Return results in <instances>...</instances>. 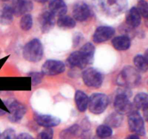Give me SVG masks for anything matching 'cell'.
<instances>
[{"label": "cell", "mask_w": 148, "mask_h": 139, "mask_svg": "<svg viewBox=\"0 0 148 139\" xmlns=\"http://www.w3.org/2000/svg\"><path fill=\"white\" fill-rule=\"evenodd\" d=\"M95 10L107 17H117L125 12L128 0H92Z\"/></svg>", "instance_id": "6da1fadb"}, {"label": "cell", "mask_w": 148, "mask_h": 139, "mask_svg": "<svg viewBox=\"0 0 148 139\" xmlns=\"http://www.w3.org/2000/svg\"><path fill=\"white\" fill-rule=\"evenodd\" d=\"M132 96V93L130 88L120 86L117 89L114 100V107L116 112L123 115L134 111V106L130 99Z\"/></svg>", "instance_id": "7a4b0ae2"}, {"label": "cell", "mask_w": 148, "mask_h": 139, "mask_svg": "<svg viewBox=\"0 0 148 139\" xmlns=\"http://www.w3.org/2000/svg\"><path fill=\"white\" fill-rule=\"evenodd\" d=\"M141 75L140 72L132 66H126L122 69L118 75L116 83L121 87H127L129 88H135L140 84Z\"/></svg>", "instance_id": "3957f363"}, {"label": "cell", "mask_w": 148, "mask_h": 139, "mask_svg": "<svg viewBox=\"0 0 148 139\" xmlns=\"http://www.w3.org/2000/svg\"><path fill=\"white\" fill-rule=\"evenodd\" d=\"M23 57L30 62H38L43 56V46L40 41L33 39L27 42L23 49Z\"/></svg>", "instance_id": "277c9868"}, {"label": "cell", "mask_w": 148, "mask_h": 139, "mask_svg": "<svg viewBox=\"0 0 148 139\" xmlns=\"http://www.w3.org/2000/svg\"><path fill=\"white\" fill-rule=\"evenodd\" d=\"M8 109V119L11 122H18L23 118L27 112V108L24 104L17 101L16 98H8L4 101Z\"/></svg>", "instance_id": "5b68a950"}, {"label": "cell", "mask_w": 148, "mask_h": 139, "mask_svg": "<svg viewBox=\"0 0 148 139\" xmlns=\"http://www.w3.org/2000/svg\"><path fill=\"white\" fill-rule=\"evenodd\" d=\"M109 104L108 96L102 93H95L89 98L88 107L90 111L94 114H102L105 111Z\"/></svg>", "instance_id": "8992f818"}, {"label": "cell", "mask_w": 148, "mask_h": 139, "mask_svg": "<svg viewBox=\"0 0 148 139\" xmlns=\"http://www.w3.org/2000/svg\"><path fill=\"white\" fill-rule=\"evenodd\" d=\"M82 78L84 83L90 88H99L103 82V74L94 67L85 69L82 73Z\"/></svg>", "instance_id": "52a82bcc"}, {"label": "cell", "mask_w": 148, "mask_h": 139, "mask_svg": "<svg viewBox=\"0 0 148 139\" xmlns=\"http://www.w3.org/2000/svg\"><path fill=\"white\" fill-rule=\"evenodd\" d=\"M128 125L130 130L134 134L141 136H145L146 130L145 120L137 110H134L129 114Z\"/></svg>", "instance_id": "ba28073f"}, {"label": "cell", "mask_w": 148, "mask_h": 139, "mask_svg": "<svg viewBox=\"0 0 148 139\" xmlns=\"http://www.w3.org/2000/svg\"><path fill=\"white\" fill-rule=\"evenodd\" d=\"M65 71V65L63 62L56 59H48L41 67L43 75L54 76L63 73Z\"/></svg>", "instance_id": "9c48e42d"}, {"label": "cell", "mask_w": 148, "mask_h": 139, "mask_svg": "<svg viewBox=\"0 0 148 139\" xmlns=\"http://www.w3.org/2000/svg\"><path fill=\"white\" fill-rule=\"evenodd\" d=\"M92 11L89 6L83 1L76 3L72 8V15L75 20L84 22L90 17Z\"/></svg>", "instance_id": "30bf717a"}, {"label": "cell", "mask_w": 148, "mask_h": 139, "mask_svg": "<svg viewBox=\"0 0 148 139\" xmlns=\"http://www.w3.org/2000/svg\"><path fill=\"white\" fill-rule=\"evenodd\" d=\"M66 66L71 69L78 68V69H85L88 65H89L88 61L85 59L80 51L73 52L69 54L66 61Z\"/></svg>", "instance_id": "8fae6325"}, {"label": "cell", "mask_w": 148, "mask_h": 139, "mask_svg": "<svg viewBox=\"0 0 148 139\" xmlns=\"http://www.w3.org/2000/svg\"><path fill=\"white\" fill-rule=\"evenodd\" d=\"M115 34V29L111 26H99L95 29L92 36V41L96 43H101L110 40Z\"/></svg>", "instance_id": "7c38bea8"}, {"label": "cell", "mask_w": 148, "mask_h": 139, "mask_svg": "<svg viewBox=\"0 0 148 139\" xmlns=\"http://www.w3.org/2000/svg\"><path fill=\"white\" fill-rule=\"evenodd\" d=\"M34 120L38 125L44 127H52L59 125L61 122L59 117L51 114L34 113Z\"/></svg>", "instance_id": "4fadbf2b"}, {"label": "cell", "mask_w": 148, "mask_h": 139, "mask_svg": "<svg viewBox=\"0 0 148 139\" xmlns=\"http://www.w3.org/2000/svg\"><path fill=\"white\" fill-rule=\"evenodd\" d=\"M40 30L43 33L50 32L56 24L55 16L49 11L43 12L38 18Z\"/></svg>", "instance_id": "5bb4252c"}, {"label": "cell", "mask_w": 148, "mask_h": 139, "mask_svg": "<svg viewBox=\"0 0 148 139\" xmlns=\"http://www.w3.org/2000/svg\"><path fill=\"white\" fill-rule=\"evenodd\" d=\"M12 8L14 15H24L32 11L33 4L31 0H12Z\"/></svg>", "instance_id": "9a60e30c"}, {"label": "cell", "mask_w": 148, "mask_h": 139, "mask_svg": "<svg viewBox=\"0 0 148 139\" xmlns=\"http://www.w3.org/2000/svg\"><path fill=\"white\" fill-rule=\"evenodd\" d=\"M49 12L54 16L64 15L67 12V7L63 0H51L49 4Z\"/></svg>", "instance_id": "2e32d148"}, {"label": "cell", "mask_w": 148, "mask_h": 139, "mask_svg": "<svg viewBox=\"0 0 148 139\" xmlns=\"http://www.w3.org/2000/svg\"><path fill=\"white\" fill-rule=\"evenodd\" d=\"M142 17L136 7H132L126 15V23L130 28H136L141 24Z\"/></svg>", "instance_id": "e0dca14e"}, {"label": "cell", "mask_w": 148, "mask_h": 139, "mask_svg": "<svg viewBox=\"0 0 148 139\" xmlns=\"http://www.w3.org/2000/svg\"><path fill=\"white\" fill-rule=\"evenodd\" d=\"M112 46L117 51H126L131 46V39L127 35H122L112 39Z\"/></svg>", "instance_id": "ac0fdd59"}, {"label": "cell", "mask_w": 148, "mask_h": 139, "mask_svg": "<svg viewBox=\"0 0 148 139\" xmlns=\"http://www.w3.org/2000/svg\"><path fill=\"white\" fill-rule=\"evenodd\" d=\"M75 101L78 111L80 112H85L88 107L89 97L84 91L78 90L75 95Z\"/></svg>", "instance_id": "d6986e66"}, {"label": "cell", "mask_w": 148, "mask_h": 139, "mask_svg": "<svg viewBox=\"0 0 148 139\" xmlns=\"http://www.w3.org/2000/svg\"><path fill=\"white\" fill-rule=\"evenodd\" d=\"M123 116L122 114H119L118 112H113L110 114L108 117L106 118L104 123L105 125H108L111 128H117L120 127L123 122Z\"/></svg>", "instance_id": "ffe728a7"}, {"label": "cell", "mask_w": 148, "mask_h": 139, "mask_svg": "<svg viewBox=\"0 0 148 139\" xmlns=\"http://www.w3.org/2000/svg\"><path fill=\"white\" fill-rule=\"evenodd\" d=\"M79 51L83 54L85 59H87L89 65H91V64L93 63L94 56H95V47L92 43H90V42L86 43L85 45H83L82 46V48H81Z\"/></svg>", "instance_id": "44dd1931"}, {"label": "cell", "mask_w": 148, "mask_h": 139, "mask_svg": "<svg viewBox=\"0 0 148 139\" xmlns=\"http://www.w3.org/2000/svg\"><path fill=\"white\" fill-rule=\"evenodd\" d=\"M133 106L136 109H143L148 108V95L146 93L140 92L134 96Z\"/></svg>", "instance_id": "7402d4cb"}, {"label": "cell", "mask_w": 148, "mask_h": 139, "mask_svg": "<svg viewBox=\"0 0 148 139\" xmlns=\"http://www.w3.org/2000/svg\"><path fill=\"white\" fill-rule=\"evenodd\" d=\"M14 17V12L11 6L5 5L0 12V23L1 24L7 25L12 22Z\"/></svg>", "instance_id": "603a6c76"}, {"label": "cell", "mask_w": 148, "mask_h": 139, "mask_svg": "<svg viewBox=\"0 0 148 139\" xmlns=\"http://www.w3.org/2000/svg\"><path fill=\"white\" fill-rule=\"evenodd\" d=\"M56 23H57L58 27L63 30H69V29L74 28L76 26V21L74 20L73 17L66 15L59 17Z\"/></svg>", "instance_id": "cb8c5ba5"}, {"label": "cell", "mask_w": 148, "mask_h": 139, "mask_svg": "<svg viewBox=\"0 0 148 139\" xmlns=\"http://www.w3.org/2000/svg\"><path fill=\"white\" fill-rule=\"evenodd\" d=\"M80 132V127L79 125L75 124L68 128L62 130L59 134L60 139H72L78 136Z\"/></svg>", "instance_id": "d4e9b609"}, {"label": "cell", "mask_w": 148, "mask_h": 139, "mask_svg": "<svg viewBox=\"0 0 148 139\" xmlns=\"http://www.w3.org/2000/svg\"><path fill=\"white\" fill-rule=\"evenodd\" d=\"M134 65L135 69L140 72H146L148 70V59L144 56V55L137 54L134 58Z\"/></svg>", "instance_id": "484cf974"}, {"label": "cell", "mask_w": 148, "mask_h": 139, "mask_svg": "<svg viewBox=\"0 0 148 139\" xmlns=\"http://www.w3.org/2000/svg\"><path fill=\"white\" fill-rule=\"evenodd\" d=\"M33 26V17L31 14H25L23 15L20 21V27L24 31H28Z\"/></svg>", "instance_id": "4316f807"}, {"label": "cell", "mask_w": 148, "mask_h": 139, "mask_svg": "<svg viewBox=\"0 0 148 139\" xmlns=\"http://www.w3.org/2000/svg\"><path fill=\"white\" fill-rule=\"evenodd\" d=\"M112 128L106 125H101L97 127L96 136L99 138H109L112 136Z\"/></svg>", "instance_id": "83f0119b"}, {"label": "cell", "mask_w": 148, "mask_h": 139, "mask_svg": "<svg viewBox=\"0 0 148 139\" xmlns=\"http://www.w3.org/2000/svg\"><path fill=\"white\" fill-rule=\"evenodd\" d=\"M137 10L140 14L141 17L147 19L148 17V4L145 0H139L137 2Z\"/></svg>", "instance_id": "f1b7e54d"}, {"label": "cell", "mask_w": 148, "mask_h": 139, "mask_svg": "<svg viewBox=\"0 0 148 139\" xmlns=\"http://www.w3.org/2000/svg\"><path fill=\"white\" fill-rule=\"evenodd\" d=\"M28 76L31 78L32 85H33V86H35V85L40 83L42 81V79H43V73H42V72H29Z\"/></svg>", "instance_id": "f546056e"}, {"label": "cell", "mask_w": 148, "mask_h": 139, "mask_svg": "<svg viewBox=\"0 0 148 139\" xmlns=\"http://www.w3.org/2000/svg\"><path fill=\"white\" fill-rule=\"evenodd\" d=\"M53 131L51 127H46L38 136L37 139H53Z\"/></svg>", "instance_id": "4dcf8cb0"}, {"label": "cell", "mask_w": 148, "mask_h": 139, "mask_svg": "<svg viewBox=\"0 0 148 139\" xmlns=\"http://www.w3.org/2000/svg\"><path fill=\"white\" fill-rule=\"evenodd\" d=\"M16 133L13 129L9 128L0 135V139H16Z\"/></svg>", "instance_id": "1f68e13d"}, {"label": "cell", "mask_w": 148, "mask_h": 139, "mask_svg": "<svg viewBox=\"0 0 148 139\" xmlns=\"http://www.w3.org/2000/svg\"><path fill=\"white\" fill-rule=\"evenodd\" d=\"M83 39L82 34L80 33H76L73 37V45L75 47L77 46L80 43V41Z\"/></svg>", "instance_id": "d6a6232c"}, {"label": "cell", "mask_w": 148, "mask_h": 139, "mask_svg": "<svg viewBox=\"0 0 148 139\" xmlns=\"http://www.w3.org/2000/svg\"><path fill=\"white\" fill-rule=\"evenodd\" d=\"M16 139H35L32 136H30V134L28 133H20Z\"/></svg>", "instance_id": "836d02e7"}, {"label": "cell", "mask_w": 148, "mask_h": 139, "mask_svg": "<svg viewBox=\"0 0 148 139\" xmlns=\"http://www.w3.org/2000/svg\"><path fill=\"white\" fill-rule=\"evenodd\" d=\"M125 139H140V137L136 134H132L127 136Z\"/></svg>", "instance_id": "e575fe53"}, {"label": "cell", "mask_w": 148, "mask_h": 139, "mask_svg": "<svg viewBox=\"0 0 148 139\" xmlns=\"http://www.w3.org/2000/svg\"><path fill=\"white\" fill-rule=\"evenodd\" d=\"M7 111H4V110H3V109H0V117H1V116H3V115H4V114H7Z\"/></svg>", "instance_id": "d590c367"}, {"label": "cell", "mask_w": 148, "mask_h": 139, "mask_svg": "<svg viewBox=\"0 0 148 139\" xmlns=\"http://www.w3.org/2000/svg\"><path fill=\"white\" fill-rule=\"evenodd\" d=\"M94 139H114L112 138L109 137V138H99L98 137V136H95V138H94Z\"/></svg>", "instance_id": "8d00e7d4"}, {"label": "cell", "mask_w": 148, "mask_h": 139, "mask_svg": "<svg viewBox=\"0 0 148 139\" xmlns=\"http://www.w3.org/2000/svg\"><path fill=\"white\" fill-rule=\"evenodd\" d=\"M35 1H36V2H38V3H44L46 2V1H47L48 0H34Z\"/></svg>", "instance_id": "74e56055"}, {"label": "cell", "mask_w": 148, "mask_h": 139, "mask_svg": "<svg viewBox=\"0 0 148 139\" xmlns=\"http://www.w3.org/2000/svg\"><path fill=\"white\" fill-rule=\"evenodd\" d=\"M3 1H9V0H2Z\"/></svg>", "instance_id": "f35d334b"}]
</instances>
